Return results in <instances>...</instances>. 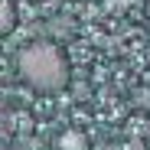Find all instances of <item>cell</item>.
<instances>
[{"label":"cell","mask_w":150,"mask_h":150,"mask_svg":"<svg viewBox=\"0 0 150 150\" xmlns=\"http://www.w3.org/2000/svg\"><path fill=\"white\" fill-rule=\"evenodd\" d=\"M16 72L33 91L52 95L69 85V59L52 42H30L16 52Z\"/></svg>","instance_id":"cell-1"},{"label":"cell","mask_w":150,"mask_h":150,"mask_svg":"<svg viewBox=\"0 0 150 150\" xmlns=\"http://www.w3.org/2000/svg\"><path fill=\"white\" fill-rule=\"evenodd\" d=\"M56 150H88V137L75 127H65L59 137H56Z\"/></svg>","instance_id":"cell-2"},{"label":"cell","mask_w":150,"mask_h":150,"mask_svg":"<svg viewBox=\"0 0 150 150\" xmlns=\"http://www.w3.org/2000/svg\"><path fill=\"white\" fill-rule=\"evenodd\" d=\"M0 30H4V33H13V4H10V0L0 4Z\"/></svg>","instance_id":"cell-3"}]
</instances>
